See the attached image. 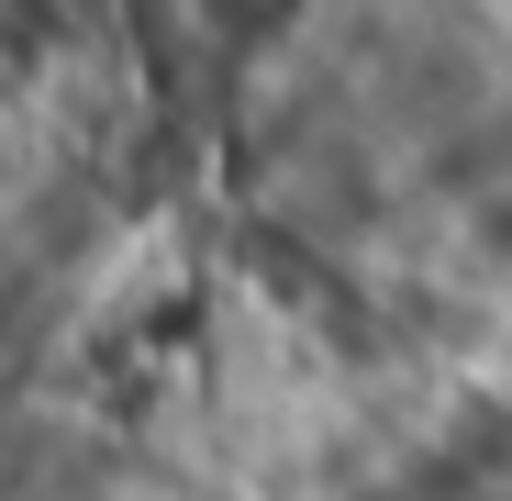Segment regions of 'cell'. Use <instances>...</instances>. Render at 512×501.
I'll return each instance as SVG.
<instances>
[{"mask_svg": "<svg viewBox=\"0 0 512 501\" xmlns=\"http://www.w3.org/2000/svg\"><path fill=\"white\" fill-rule=\"evenodd\" d=\"M468 245H479V268H501V279H512V179L468 201Z\"/></svg>", "mask_w": 512, "mask_h": 501, "instance_id": "cell-1", "label": "cell"}]
</instances>
